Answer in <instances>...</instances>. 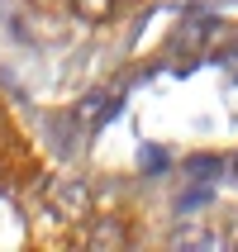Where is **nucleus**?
Segmentation results:
<instances>
[{
  "instance_id": "obj_3",
  "label": "nucleus",
  "mask_w": 238,
  "mask_h": 252,
  "mask_svg": "<svg viewBox=\"0 0 238 252\" xmlns=\"http://www.w3.org/2000/svg\"><path fill=\"white\" fill-rule=\"evenodd\" d=\"M71 10L81 14V24H110L114 19V0H71Z\"/></svg>"
},
{
  "instance_id": "obj_1",
  "label": "nucleus",
  "mask_w": 238,
  "mask_h": 252,
  "mask_svg": "<svg viewBox=\"0 0 238 252\" xmlns=\"http://www.w3.org/2000/svg\"><path fill=\"white\" fill-rule=\"evenodd\" d=\"M48 200H53V210L62 214V219H81V214H91V186H86L81 176H62V181H53Z\"/></svg>"
},
{
  "instance_id": "obj_4",
  "label": "nucleus",
  "mask_w": 238,
  "mask_h": 252,
  "mask_svg": "<svg viewBox=\"0 0 238 252\" xmlns=\"http://www.w3.org/2000/svg\"><path fill=\"white\" fill-rule=\"evenodd\" d=\"M205 29H210V24H196V19H186L181 33H176V53H186V48H200V43H205Z\"/></svg>"
},
{
  "instance_id": "obj_6",
  "label": "nucleus",
  "mask_w": 238,
  "mask_h": 252,
  "mask_svg": "<svg viewBox=\"0 0 238 252\" xmlns=\"http://www.w3.org/2000/svg\"><path fill=\"white\" fill-rule=\"evenodd\" d=\"M229 171H234V176H238V153H234V157H229Z\"/></svg>"
},
{
  "instance_id": "obj_2",
  "label": "nucleus",
  "mask_w": 238,
  "mask_h": 252,
  "mask_svg": "<svg viewBox=\"0 0 238 252\" xmlns=\"http://www.w3.org/2000/svg\"><path fill=\"white\" fill-rule=\"evenodd\" d=\"M86 248L91 252H124L129 248V228L119 214H96L86 228Z\"/></svg>"
},
{
  "instance_id": "obj_5",
  "label": "nucleus",
  "mask_w": 238,
  "mask_h": 252,
  "mask_svg": "<svg viewBox=\"0 0 238 252\" xmlns=\"http://www.w3.org/2000/svg\"><path fill=\"white\" fill-rule=\"evenodd\" d=\"M191 243H205V248H214V238L205 233V228H181V233H176V248H191Z\"/></svg>"
}]
</instances>
